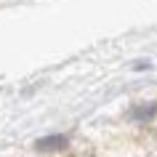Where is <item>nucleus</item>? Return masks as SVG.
I'll list each match as a JSON object with an SVG mask.
<instances>
[{"label":"nucleus","mask_w":157,"mask_h":157,"mask_svg":"<svg viewBox=\"0 0 157 157\" xmlns=\"http://www.w3.org/2000/svg\"><path fill=\"white\" fill-rule=\"evenodd\" d=\"M35 147L43 149V152H48V149H61V147H67V136H45V139H40Z\"/></svg>","instance_id":"1"},{"label":"nucleus","mask_w":157,"mask_h":157,"mask_svg":"<svg viewBox=\"0 0 157 157\" xmlns=\"http://www.w3.org/2000/svg\"><path fill=\"white\" fill-rule=\"evenodd\" d=\"M155 112H157L155 104H141V107L131 109V120H149V117H155Z\"/></svg>","instance_id":"2"}]
</instances>
